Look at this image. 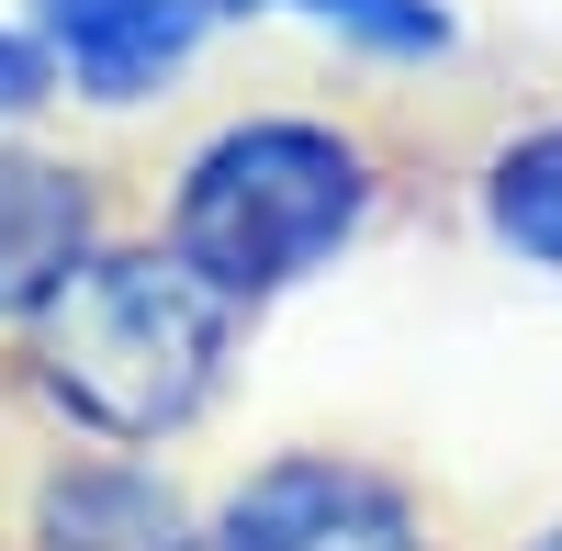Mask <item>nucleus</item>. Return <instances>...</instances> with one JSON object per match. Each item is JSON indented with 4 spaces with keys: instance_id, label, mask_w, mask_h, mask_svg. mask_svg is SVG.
I'll return each mask as SVG.
<instances>
[{
    "instance_id": "obj_1",
    "label": "nucleus",
    "mask_w": 562,
    "mask_h": 551,
    "mask_svg": "<svg viewBox=\"0 0 562 551\" xmlns=\"http://www.w3.org/2000/svg\"><path fill=\"white\" fill-rule=\"evenodd\" d=\"M248 327L259 315L225 304L158 225H124V237L34 315V338L0 360V383L57 439L169 450V439H192L225 405V383H237V360H248Z\"/></svg>"
},
{
    "instance_id": "obj_4",
    "label": "nucleus",
    "mask_w": 562,
    "mask_h": 551,
    "mask_svg": "<svg viewBox=\"0 0 562 551\" xmlns=\"http://www.w3.org/2000/svg\"><path fill=\"white\" fill-rule=\"evenodd\" d=\"M113 237H124L113 169H90L68 147H34V135H0V360L34 338V315Z\"/></svg>"
},
{
    "instance_id": "obj_7",
    "label": "nucleus",
    "mask_w": 562,
    "mask_h": 551,
    "mask_svg": "<svg viewBox=\"0 0 562 551\" xmlns=\"http://www.w3.org/2000/svg\"><path fill=\"white\" fill-rule=\"evenodd\" d=\"M461 203H473L484 248L540 270V282H562V102L506 124L495 147L473 158V180H461Z\"/></svg>"
},
{
    "instance_id": "obj_12",
    "label": "nucleus",
    "mask_w": 562,
    "mask_h": 551,
    "mask_svg": "<svg viewBox=\"0 0 562 551\" xmlns=\"http://www.w3.org/2000/svg\"><path fill=\"white\" fill-rule=\"evenodd\" d=\"M0 551H23V540H12V529H0Z\"/></svg>"
},
{
    "instance_id": "obj_9",
    "label": "nucleus",
    "mask_w": 562,
    "mask_h": 551,
    "mask_svg": "<svg viewBox=\"0 0 562 551\" xmlns=\"http://www.w3.org/2000/svg\"><path fill=\"white\" fill-rule=\"evenodd\" d=\"M57 102H68V90H57V57H45V34H34L23 12H0V135H34Z\"/></svg>"
},
{
    "instance_id": "obj_5",
    "label": "nucleus",
    "mask_w": 562,
    "mask_h": 551,
    "mask_svg": "<svg viewBox=\"0 0 562 551\" xmlns=\"http://www.w3.org/2000/svg\"><path fill=\"white\" fill-rule=\"evenodd\" d=\"M12 540H23V551H203V495L180 484L158 450L57 439V450L23 473Z\"/></svg>"
},
{
    "instance_id": "obj_8",
    "label": "nucleus",
    "mask_w": 562,
    "mask_h": 551,
    "mask_svg": "<svg viewBox=\"0 0 562 551\" xmlns=\"http://www.w3.org/2000/svg\"><path fill=\"white\" fill-rule=\"evenodd\" d=\"M281 12H304L360 68H450L461 57V12L450 0H281Z\"/></svg>"
},
{
    "instance_id": "obj_10",
    "label": "nucleus",
    "mask_w": 562,
    "mask_h": 551,
    "mask_svg": "<svg viewBox=\"0 0 562 551\" xmlns=\"http://www.w3.org/2000/svg\"><path fill=\"white\" fill-rule=\"evenodd\" d=\"M214 12H225V23H259V12H281V0H214Z\"/></svg>"
},
{
    "instance_id": "obj_6",
    "label": "nucleus",
    "mask_w": 562,
    "mask_h": 551,
    "mask_svg": "<svg viewBox=\"0 0 562 551\" xmlns=\"http://www.w3.org/2000/svg\"><path fill=\"white\" fill-rule=\"evenodd\" d=\"M23 23L45 34V57H57V90L90 113H135L158 102L214 45V0H23Z\"/></svg>"
},
{
    "instance_id": "obj_11",
    "label": "nucleus",
    "mask_w": 562,
    "mask_h": 551,
    "mask_svg": "<svg viewBox=\"0 0 562 551\" xmlns=\"http://www.w3.org/2000/svg\"><path fill=\"white\" fill-rule=\"evenodd\" d=\"M518 551H562V518H540V529H529V540H518Z\"/></svg>"
},
{
    "instance_id": "obj_3",
    "label": "nucleus",
    "mask_w": 562,
    "mask_h": 551,
    "mask_svg": "<svg viewBox=\"0 0 562 551\" xmlns=\"http://www.w3.org/2000/svg\"><path fill=\"white\" fill-rule=\"evenodd\" d=\"M203 551H450V518L383 450L293 439L203 507Z\"/></svg>"
},
{
    "instance_id": "obj_2",
    "label": "nucleus",
    "mask_w": 562,
    "mask_h": 551,
    "mask_svg": "<svg viewBox=\"0 0 562 551\" xmlns=\"http://www.w3.org/2000/svg\"><path fill=\"white\" fill-rule=\"evenodd\" d=\"M394 147L360 113H304L270 102L214 124L192 158L158 180V237L203 270L225 304L270 315L281 293H304L315 270H338L371 225L394 214Z\"/></svg>"
}]
</instances>
